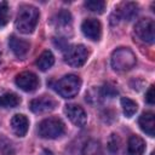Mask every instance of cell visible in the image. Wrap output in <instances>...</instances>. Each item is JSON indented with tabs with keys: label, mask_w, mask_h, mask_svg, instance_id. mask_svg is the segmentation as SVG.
I'll list each match as a JSON object with an SVG mask.
<instances>
[{
	"label": "cell",
	"mask_w": 155,
	"mask_h": 155,
	"mask_svg": "<svg viewBox=\"0 0 155 155\" xmlns=\"http://www.w3.org/2000/svg\"><path fill=\"white\" fill-rule=\"evenodd\" d=\"M39 10L31 5H22L18 10L15 25L16 29L23 34H30L34 31L39 21Z\"/></svg>",
	"instance_id": "6da1fadb"
},
{
	"label": "cell",
	"mask_w": 155,
	"mask_h": 155,
	"mask_svg": "<svg viewBox=\"0 0 155 155\" xmlns=\"http://www.w3.org/2000/svg\"><path fill=\"white\" fill-rule=\"evenodd\" d=\"M136 54L127 47L116 48L110 58L111 68L116 71H126L136 65Z\"/></svg>",
	"instance_id": "7a4b0ae2"
},
{
	"label": "cell",
	"mask_w": 155,
	"mask_h": 155,
	"mask_svg": "<svg viewBox=\"0 0 155 155\" xmlns=\"http://www.w3.org/2000/svg\"><path fill=\"white\" fill-rule=\"evenodd\" d=\"M80 87H81V80L79 76H76L74 74L64 75L62 79H59L58 81H56L53 84L54 91L63 98L75 97L79 93Z\"/></svg>",
	"instance_id": "3957f363"
},
{
	"label": "cell",
	"mask_w": 155,
	"mask_h": 155,
	"mask_svg": "<svg viewBox=\"0 0 155 155\" xmlns=\"http://www.w3.org/2000/svg\"><path fill=\"white\" fill-rule=\"evenodd\" d=\"M65 131L64 122L58 117H48L39 124L38 133L41 138L54 139L61 137Z\"/></svg>",
	"instance_id": "277c9868"
},
{
	"label": "cell",
	"mask_w": 155,
	"mask_h": 155,
	"mask_svg": "<svg viewBox=\"0 0 155 155\" xmlns=\"http://www.w3.org/2000/svg\"><path fill=\"white\" fill-rule=\"evenodd\" d=\"M88 57V51L84 45H73L68 46L64 51V62L70 67L79 68L85 64Z\"/></svg>",
	"instance_id": "5b68a950"
},
{
	"label": "cell",
	"mask_w": 155,
	"mask_h": 155,
	"mask_svg": "<svg viewBox=\"0 0 155 155\" xmlns=\"http://www.w3.org/2000/svg\"><path fill=\"white\" fill-rule=\"evenodd\" d=\"M134 34L139 40L147 44H153L155 40V23L151 18L139 19L134 25Z\"/></svg>",
	"instance_id": "8992f818"
},
{
	"label": "cell",
	"mask_w": 155,
	"mask_h": 155,
	"mask_svg": "<svg viewBox=\"0 0 155 155\" xmlns=\"http://www.w3.org/2000/svg\"><path fill=\"white\" fill-rule=\"evenodd\" d=\"M15 82H16V85L21 90H23L25 92H33V91H35L39 87V84H40L39 78L34 73H31V71L19 73L16 76Z\"/></svg>",
	"instance_id": "52a82bcc"
},
{
	"label": "cell",
	"mask_w": 155,
	"mask_h": 155,
	"mask_svg": "<svg viewBox=\"0 0 155 155\" xmlns=\"http://www.w3.org/2000/svg\"><path fill=\"white\" fill-rule=\"evenodd\" d=\"M81 30L86 38L92 41H98L102 36V24L98 19L87 18L81 24Z\"/></svg>",
	"instance_id": "ba28073f"
},
{
	"label": "cell",
	"mask_w": 155,
	"mask_h": 155,
	"mask_svg": "<svg viewBox=\"0 0 155 155\" xmlns=\"http://www.w3.org/2000/svg\"><path fill=\"white\" fill-rule=\"evenodd\" d=\"M64 113L75 126L84 127L86 125V122H87V115H86L85 110L78 104H68V105H65Z\"/></svg>",
	"instance_id": "9c48e42d"
},
{
	"label": "cell",
	"mask_w": 155,
	"mask_h": 155,
	"mask_svg": "<svg viewBox=\"0 0 155 155\" xmlns=\"http://www.w3.org/2000/svg\"><path fill=\"white\" fill-rule=\"evenodd\" d=\"M29 108L33 113H36V114L48 113L56 108V101L48 96H41L33 99L29 104Z\"/></svg>",
	"instance_id": "30bf717a"
},
{
	"label": "cell",
	"mask_w": 155,
	"mask_h": 155,
	"mask_svg": "<svg viewBox=\"0 0 155 155\" xmlns=\"http://www.w3.org/2000/svg\"><path fill=\"white\" fill-rule=\"evenodd\" d=\"M139 12V7L136 2H132V1H125V2H121L115 12H114V16H116V18L119 19H125V21H131L133 19Z\"/></svg>",
	"instance_id": "8fae6325"
},
{
	"label": "cell",
	"mask_w": 155,
	"mask_h": 155,
	"mask_svg": "<svg viewBox=\"0 0 155 155\" xmlns=\"http://www.w3.org/2000/svg\"><path fill=\"white\" fill-rule=\"evenodd\" d=\"M71 13L68 10H61L58 13L54 15L52 18V24L54 29H57L59 33H68L71 30Z\"/></svg>",
	"instance_id": "7c38bea8"
},
{
	"label": "cell",
	"mask_w": 155,
	"mask_h": 155,
	"mask_svg": "<svg viewBox=\"0 0 155 155\" xmlns=\"http://www.w3.org/2000/svg\"><path fill=\"white\" fill-rule=\"evenodd\" d=\"M8 45H10V48L11 51L13 52V54L19 58V59H23L25 58V56L28 54L29 52V48H30V44L16 35H11L10 36V40H8Z\"/></svg>",
	"instance_id": "4fadbf2b"
},
{
	"label": "cell",
	"mask_w": 155,
	"mask_h": 155,
	"mask_svg": "<svg viewBox=\"0 0 155 155\" xmlns=\"http://www.w3.org/2000/svg\"><path fill=\"white\" fill-rule=\"evenodd\" d=\"M28 127H29V121H28L27 116H24L23 114H16L12 116L11 128L16 136H18V137L25 136V133L28 132Z\"/></svg>",
	"instance_id": "5bb4252c"
},
{
	"label": "cell",
	"mask_w": 155,
	"mask_h": 155,
	"mask_svg": "<svg viewBox=\"0 0 155 155\" xmlns=\"http://www.w3.org/2000/svg\"><path fill=\"white\" fill-rule=\"evenodd\" d=\"M138 124H139V126H140L143 132H145L150 137H154L155 122H154V114L151 111L143 113L138 119Z\"/></svg>",
	"instance_id": "9a60e30c"
},
{
	"label": "cell",
	"mask_w": 155,
	"mask_h": 155,
	"mask_svg": "<svg viewBox=\"0 0 155 155\" xmlns=\"http://www.w3.org/2000/svg\"><path fill=\"white\" fill-rule=\"evenodd\" d=\"M145 150V143L139 136H131L127 144L128 155H143Z\"/></svg>",
	"instance_id": "2e32d148"
},
{
	"label": "cell",
	"mask_w": 155,
	"mask_h": 155,
	"mask_svg": "<svg viewBox=\"0 0 155 155\" xmlns=\"http://www.w3.org/2000/svg\"><path fill=\"white\" fill-rule=\"evenodd\" d=\"M53 63H54V57H53L52 52L48 50H45L35 61V65L42 71L48 70L53 65Z\"/></svg>",
	"instance_id": "e0dca14e"
},
{
	"label": "cell",
	"mask_w": 155,
	"mask_h": 155,
	"mask_svg": "<svg viewBox=\"0 0 155 155\" xmlns=\"http://www.w3.org/2000/svg\"><path fill=\"white\" fill-rule=\"evenodd\" d=\"M104 96H103V92H102V87H91L87 92H86V102H88L90 104L92 105H97V104H101L103 101H104Z\"/></svg>",
	"instance_id": "ac0fdd59"
},
{
	"label": "cell",
	"mask_w": 155,
	"mask_h": 155,
	"mask_svg": "<svg viewBox=\"0 0 155 155\" xmlns=\"http://www.w3.org/2000/svg\"><path fill=\"white\" fill-rule=\"evenodd\" d=\"M21 103V98L16 93H4L0 96L1 108H16Z\"/></svg>",
	"instance_id": "d6986e66"
},
{
	"label": "cell",
	"mask_w": 155,
	"mask_h": 155,
	"mask_svg": "<svg viewBox=\"0 0 155 155\" xmlns=\"http://www.w3.org/2000/svg\"><path fill=\"white\" fill-rule=\"evenodd\" d=\"M82 155H103V149L101 143L93 139L88 140L84 147Z\"/></svg>",
	"instance_id": "ffe728a7"
},
{
	"label": "cell",
	"mask_w": 155,
	"mask_h": 155,
	"mask_svg": "<svg viewBox=\"0 0 155 155\" xmlns=\"http://www.w3.org/2000/svg\"><path fill=\"white\" fill-rule=\"evenodd\" d=\"M121 107H122V110H124V114L127 116V117H131L134 115V113L137 111V103L127 97H122L121 98Z\"/></svg>",
	"instance_id": "44dd1931"
},
{
	"label": "cell",
	"mask_w": 155,
	"mask_h": 155,
	"mask_svg": "<svg viewBox=\"0 0 155 155\" xmlns=\"http://www.w3.org/2000/svg\"><path fill=\"white\" fill-rule=\"evenodd\" d=\"M85 7L88 11H92L96 13H102L105 8V2L102 0H87V1H85Z\"/></svg>",
	"instance_id": "7402d4cb"
},
{
	"label": "cell",
	"mask_w": 155,
	"mask_h": 155,
	"mask_svg": "<svg viewBox=\"0 0 155 155\" xmlns=\"http://www.w3.org/2000/svg\"><path fill=\"white\" fill-rule=\"evenodd\" d=\"M15 149L10 139L4 136H0V155H13Z\"/></svg>",
	"instance_id": "603a6c76"
},
{
	"label": "cell",
	"mask_w": 155,
	"mask_h": 155,
	"mask_svg": "<svg viewBox=\"0 0 155 155\" xmlns=\"http://www.w3.org/2000/svg\"><path fill=\"white\" fill-rule=\"evenodd\" d=\"M10 19V8L6 1L0 2V27H5Z\"/></svg>",
	"instance_id": "cb8c5ba5"
},
{
	"label": "cell",
	"mask_w": 155,
	"mask_h": 155,
	"mask_svg": "<svg viewBox=\"0 0 155 155\" xmlns=\"http://www.w3.org/2000/svg\"><path fill=\"white\" fill-rule=\"evenodd\" d=\"M120 138L117 137V134L113 133L110 134L109 139H108V149L111 151V153H117L119 149H120Z\"/></svg>",
	"instance_id": "d4e9b609"
},
{
	"label": "cell",
	"mask_w": 155,
	"mask_h": 155,
	"mask_svg": "<svg viewBox=\"0 0 155 155\" xmlns=\"http://www.w3.org/2000/svg\"><path fill=\"white\" fill-rule=\"evenodd\" d=\"M102 92H103L104 98H107V97H108V98H113V97H115V96L119 93L117 90H116V87L113 86V85H109V84L102 86Z\"/></svg>",
	"instance_id": "484cf974"
},
{
	"label": "cell",
	"mask_w": 155,
	"mask_h": 155,
	"mask_svg": "<svg viewBox=\"0 0 155 155\" xmlns=\"http://www.w3.org/2000/svg\"><path fill=\"white\" fill-rule=\"evenodd\" d=\"M145 101H147V103H149L150 105H153V104L155 103V93H154V86H153V85L149 87V90H148L147 93H145Z\"/></svg>",
	"instance_id": "4316f807"
},
{
	"label": "cell",
	"mask_w": 155,
	"mask_h": 155,
	"mask_svg": "<svg viewBox=\"0 0 155 155\" xmlns=\"http://www.w3.org/2000/svg\"><path fill=\"white\" fill-rule=\"evenodd\" d=\"M0 62H1V51H0Z\"/></svg>",
	"instance_id": "83f0119b"
},
{
	"label": "cell",
	"mask_w": 155,
	"mask_h": 155,
	"mask_svg": "<svg viewBox=\"0 0 155 155\" xmlns=\"http://www.w3.org/2000/svg\"><path fill=\"white\" fill-rule=\"evenodd\" d=\"M150 155H154V153H151V154H150Z\"/></svg>",
	"instance_id": "f1b7e54d"
}]
</instances>
